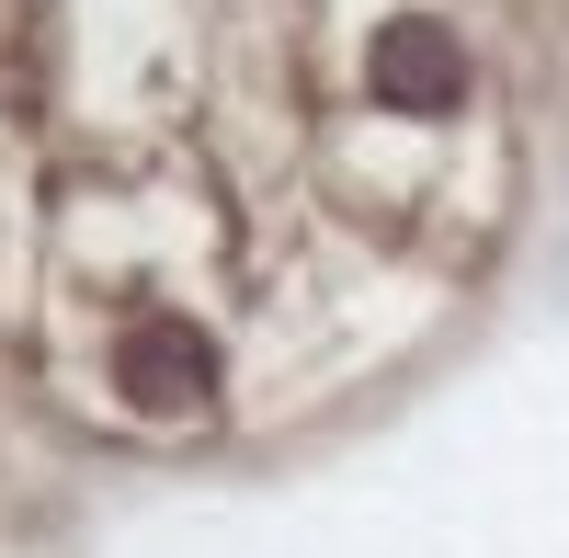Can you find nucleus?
<instances>
[{
  "mask_svg": "<svg viewBox=\"0 0 569 558\" xmlns=\"http://www.w3.org/2000/svg\"><path fill=\"white\" fill-rule=\"evenodd\" d=\"M365 80H376V103H388V114H456V103H467V46H456L433 12H399V23H376Z\"/></svg>",
  "mask_w": 569,
  "mask_h": 558,
  "instance_id": "nucleus-1",
  "label": "nucleus"
},
{
  "mask_svg": "<svg viewBox=\"0 0 569 558\" xmlns=\"http://www.w3.org/2000/svg\"><path fill=\"white\" fill-rule=\"evenodd\" d=\"M114 388L137 410H194L217 388V342L194 331V319H137V331L114 342Z\"/></svg>",
  "mask_w": 569,
  "mask_h": 558,
  "instance_id": "nucleus-2",
  "label": "nucleus"
}]
</instances>
